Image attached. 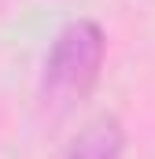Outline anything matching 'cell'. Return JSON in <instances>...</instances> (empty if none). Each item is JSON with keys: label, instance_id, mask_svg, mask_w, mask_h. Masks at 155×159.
<instances>
[{"label": "cell", "instance_id": "obj_1", "mask_svg": "<svg viewBox=\"0 0 155 159\" xmlns=\"http://www.w3.org/2000/svg\"><path fill=\"white\" fill-rule=\"evenodd\" d=\"M104 56H107V37L100 30V22L92 19H74L67 22L44 59V78H41V100L44 107H52L55 115L78 107L100 81L104 70Z\"/></svg>", "mask_w": 155, "mask_h": 159}, {"label": "cell", "instance_id": "obj_2", "mask_svg": "<svg viewBox=\"0 0 155 159\" xmlns=\"http://www.w3.org/2000/svg\"><path fill=\"white\" fill-rule=\"evenodd\" d=\"M122 148H126V129L118 115H96L70 141L67 159H122Z\"/></svg>", "mask_w": 155, "mask_h": 159}]
</instances>
